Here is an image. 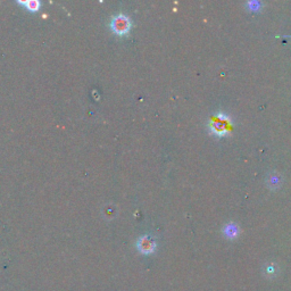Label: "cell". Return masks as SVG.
I'll return each mask as SVG.
<instances>
[{
  "label": "cell",
  "instance_id": "4",
  "mask_svg": "<svg viewBox=\"0 0 291 291\" xmlns=\"http://www.w3.org/2000/svg\"><path fill=\"white\" fill-rule=\"evenodd\" d=\"M17 3L24 5L28 11L32 12H37L38 9L40 8V2H38V0H26V2H21V0H18Z\"/></svg>",
  "mask_w": 291,
  "mask_h": 291
},
{
  "label": "cell",
  "instance_id": "5",
  "mask_svg": "<svg viewBox=\"0 0 291 291\" xmlns=\"http://www.w3.org/2000/svg\"><path fill=\"white\" fill-rule=\"evenodd\" d=\"M225 234L229 238H235L238 236V226L236 225H227L225 227Z\"/></svg>",
  "mask_w": 291,
  "mask_h": 291
},
{
  "label": "cell",
  "instance_id": "2",
  "mask_svg": "<svg viewBox=\"0 0 291 291\" xmlns=\"http://www.w3.org/2000/svg\"><path fill=\"white\" fill-rule=\"evenodd\" d=\"M210 129L212 131V133L218 135V137L227 134L231 130V123L229 118L223 114H218L215 118L212 119Z\"/></svg>",
  "mask_w": 291,
  "mask_h": 291
},
{
  "label": "cell",
  "instance_id": "3",
  "mask_svg": "<svg viewBox=\"0 0 291 291\" xmlns=\"http://www.w3.org/2000/svg\"><path fill=\"white\" fill-rule=\"evenodd\" d=\"M137 248L142 254H152L156 249V242L149 236L140 237L137 241Z\"/></svg>",
  "mask_w": 291,
  "mask_h": 291
},
{
  "label": "cell",
  "instance_id": "1",
  "mask_svg": "<svg viewBox=\"0 0 291 291\" xmlns=\"http://www.w3.org/2000/svg\"><path fill=\"white\" fill-rule=\"evenodd\" d=\"M131 27H132V23H131L130 17L123 13H120L118 15H115L110 21V28L118 36L128 35L131 30Z\"/></svg>",
  "mask_w": 291,
  "mask_h": 291
}]
</instances>
